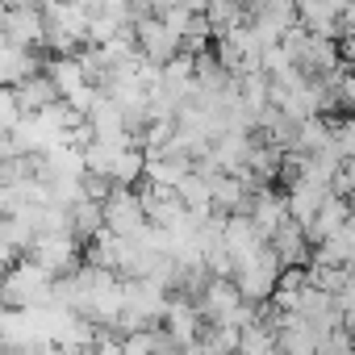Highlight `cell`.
<instances>
[{
    "mask_svg": "<svg viewBox=\"0 0 355 355\" xmlns=\"http://www.w3.org/2000/svg\"><path fill=\"white\" fill-rule=\"evenodd\" d=\"M222 243H226V251H230V255H247V251H255V247H259V243H268V239H263V230L255 226V218L239 209V214H226Z\"/></svg>",
    "mask_w": 355,
    "mask_h": 355,
    "instance_id": "8fae6325",
    "label": "cell"
},
{
    "mask_svg": "<svg viewBox=\"0 0 355 355\" xmlns=\"http://www.w3.org/2000/svg\"><path fill=\"white\" fill-rule=\"evenodd\" d=\"M167 5H184V0H155V9H167Z\"/></svg>",
    "mask_w": 355,
    "mask_h": 355,
    "instance_id": "44dd1931",
    "label": "cell"
},
{
    "mask_svg": "<svg viewBox=\"0 0 355 355\" xmlns=\"http://www.w3.org/2000/svg\"><path fill=\"white\" fill-rule=\"evenodd\" d=\"M268 243H272V251L280 255L284 268H288V263H309V255H313V243H309V234H305V226H301L297 218H284Z\"/></svg>",
    "mask_w": 355,
    "mask_h": 355,
    "instance_id": "9c48e42d",
    "label": "cell"
},
{
    "mask_svg": "<svg viewBox=\"0 0 355 355\" xmlns=\"http://www.w3.org/2000/svg\"><path fill=\"white\" fill-rule=\"evenodd\" d=\"M80 251H84V243H80L71 230H46V234L34 239L30 259H38L51 276H63V272H76V268L84 263Z\"/></svg>",
    "mask_w": 355,
    "mask_h": 355,
    "instance_id": "3957f363",
    "label": "cell"
},
{
    "mask_svg": "<svg viewBox=\"0 0 355 355\" xmlns=\"http://www.w3.org/2000/svg\"><path fill=\"white\" fill-rule=\"evenodd\" d=\"M243 301H247V297L239 293L234 276H209V280L201 284V293H197V309H201L205 322H230Z\"/></svg>",
    "mask_w": 355,
    "mask_h": 355,
    "instance_id": "5b68a950",
    "label": "cell"
},
{
    "mask_svg": "<svg viewBox=\"0 0 355 355\" xmlns=\"http://www.w3.org/2000/svg\"><path fill=\"white\" fill-rule=\"evenodd\" d=\"M105 226L125 234V239L146 226V209H142L138 189H130V184H113L109 189V197H105Z\"/></svg>",
    "mask_w": 355,
    "mask_h": 355,
    "instance_id": "277c9868",
    "label": "cell"
},
{
    "mask_svg": "<svg viewBox=\"0 0 355 355\" xmlns=\"http://www.w3.org/2000/svg\"><path fill=\"white\" fill-rule=\"evenodd\" d=\"M134 38H138V51H142L150 63H159V67H163L171 55H180V34L167 30V21L159 17V9L134 21Z\"/></svg>",
    "mask_w": 355,
    "mask_h": 355,
    "instance_id": "8992f818",
    "label": "cell"
},
{
    "mask_svg": "<svg viewBox=\"0 0 355 355\" xmlns=\"http://www.w3.org/2000/svg\"><path fill=\"white\" fill-rule=\"evenodd\" d=\"M347 0H297V21L313 34H330L338 38V9Z\"/></svg>",
    "mask_w": 355,
    "mask_h": 355,
    "instance_id": "7c38bea8",
    "label": "cell"
},
{
    "mask_svg": "<svg viewBox=\"0 0 355 355\" xmlns=\"http://www.w3.org/2000/svg\"><path fill=\"white\" fill-rule=\"evenodd\" d=\"M347 214H351V201L343 197V193H330L326 201H322V209L305 222V234H309V243H322L326 234H334L343 222H347Z\"/></svg>",
    "mask_w": 355,
    "mask_h": 355,
    "instance_id": "9a60e30c",
    "label": "cell"
},
{
    "mask_svg": "<svg viewBox=\"0 0 355 355\" xmlns=\"http://www.w3.org/2000/svg\"><path fill=\"white\" fill-rule=\"evenodd\" d=\"M17 121H21V101L13 84H0V130H13Z\"/></svg>",
    "mask_w": 355,
    "mask_h": 355,
    "instance_id": "d6986e66",
    "label": "cell"
},
{
    "mask_svg": "<svg viewBox=\"0 0 355 355\" xmlns=\"http://www.w3.org/2000/svg\"><path fill=\"white\" fill-rule=\"evenodd\" d=\"M13 92H17V101H21V113H42L46 105L59 101V88H55V80L46 76V67L34 71V76H26V80H17Z\"/></svg>",
    "mask_w": 355,
    "mask_h": 355,
    "instance_id": "5bb4252c",
    "label": "cell"
},
{
    "mask_svg": "<svg viewBox=\"0 0 355 355\" xmlns=\"http://www.w3.org/2000/svg\"><path fill=\"white\" fill-rule=\"evenodd\" d=\"M101 230H105V201H96V197H80V201L71 205V234L88 247Z\"/></svg>",
    "mask_w": 355,
    "mask_h": 355,
    "instance_id": "2e32d148",
    "label": "cell"
},
{
    "mask_svg": "<svg viewBox=\"0 0 355 355\" xmlns=\"http://www.w3.org/2000/svg\"><path fill=\"white\" fill-rule=\"evenodd\" d=\"M247 214L255 218V226L263 230V239H272L276 226L288 218V193H280V189H272V184H259V189H251Z\"/></svg>",
    "mask_w": 355,
    "mask_h": 355,
    "instance_id": "ba28073f",
    "label": "cell"
},
{
    "mask_svg": "<svg viewBox=\"0 0 355 355\" xmlns=\"http://www.w3.org/2000/svg\"><path fill=\"white\" fill-rule=\"evenodd\" d=\"M55 301V276L38 259H17L0 276V305H51Z\"/></svg>",
    "mask_w": 355,
    "mask_h": 355,
    "instance_id": "6da1fadb",
    "label": "cell"
},
{
    "mask_svg": "<svg viewBox=\"0 0 355 355\" xmlns=\"http://www.w3.org/2000/svg\"><path fill=\"white\" fill-rule=\"evenodd\" d=\"M46 76L55 80L59 96H76L84 84H92V76H88V67L80 63V55H51V59H46Z\"/></svg>",
    "mask_w": 355,
    "mask_h": 355,
    "instance_id": "4fadbf2b",
    "label": "cell"
},
{
    "mask_svg": "<svg viewBox=\"0 0 355 355\" xmlns=\"http://www.w3.org/2000/svg\"><path fill=\"white\" fill-rule=\"evenodd\" d=\"M205 17H209V30H214V38H222V34H230L234 26L251 21V17H247V0H209Z\"/></svg>",
    "mask_w": 355,
    "mask_h": 355,
    "instance_id": "e0dca14e",
    "label": "cell"
},
{
    "mask_svg": "<svg viewBox=\"0 0 355 355\" xmlns=\"http://www.w3.org/2000/svg\"><path fill=\"white\" fill-rule=\"evenodd\" d=\"M330 134H334L338 155H355V113H338V117H330Z\"/></svg>",
    "mask_w": 355,
    "mask_h": 355,
    "instance_id": "ac0fdd59",
    "label": "cell"
},
{
    "mask_svg": "<svg viewBox=\"0 0 355 355\" xmlns=\"http://www.w3.org/2000/svg\"><path fill=\"white\" fill-rule=\"evenodd\" d=\"M284 193H288V218H297V222L305 226V222L322 209V201H326L334 189H330V184H318V180H301V175H297V180H288Z\"/></svg>",
    "mask_w": 355,
    "mask_h": 355,
    "instance_id": "30bf717a",
    "label": "cell"
},
{
    "mask_svg": "<svg viewBox=\"0 0 355 355\" xmlns=\"http://www.w3.org/2000/svg\"><path fill=\"white\" fill-rule=\"evenodd\" d=\"M280 272H284V263H280V255L272 251V243H259L255 251L234 255V284H239V293H243L247 301L268 305V301H272V288H276V280H280Z\"/></svg>",
    "mask_w": 355,
    "mask_h": 355,
    "instance_id": "7a4b0ae2",
    "label": "cell"
},
{
    "mask_svg": "<svg viewBox=\"0 0 355 355\" xmlns=\"http://www.w3.org/2000/svg\"><path fill=\"white\" fill-rule=\"evenodd\" d=\"M201 309H197V297L189 293H171L167 301V313H163V326L175 334V343L180 347H197V330H201Z\"/></svg>",
    "mask_w": 355,
    "mask_h": 355,
    "instance_id": "52a82bcc",
    "label": "cell"
},
{
    "mask_svg": "<svg viewBox=\"0 0 355 355\" xmlns=\"http://www.w3.org/2000/svg\"><path fill=\"white\" fill-rule=\"evenodd\" d=\"M330 189L334 193H355V155H343L338 159V167H334V175H330Z\"/></svg>",
    "mask_w": 355,
    "mask_h": 355,
    "instance_id": "ffe728a7",
    "label": "cell"
}]
</instances>
